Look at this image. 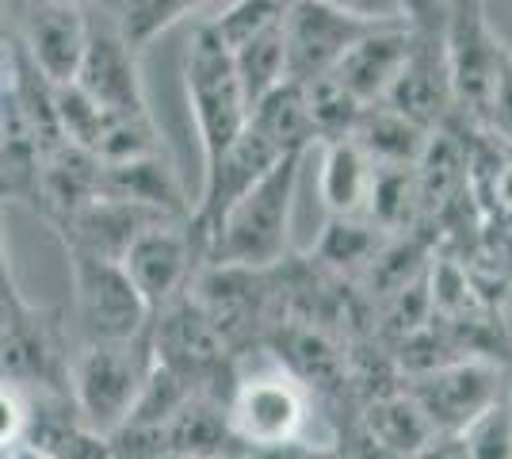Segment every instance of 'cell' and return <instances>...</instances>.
I'll return each instance as SVG.
<instances>
[{
	"mask_svg": "<svg viewBox=\"0 0 512 459\" xmlns=\"http://www.w3.org/2000/svg\"><path fill=\"white\" fill-rule=\"evenodd\" d=\"M73 4H81V0H73Z\"/></svg>",
	"mask_w": 512,
	"mask_h": 459,
	"instance_id": "cell-32",
	"label": "cell"
},
{
	"mask_svg": "<svg viewBox=\"0 0 512 459\" xmlns=\"http://www.w3.org/2000/svg\"><path fill=\"white\" fill-rule=\"evenodd\" d=\"M375 165L352 138L321 142V176L318 192L329 219H363L367 196H371Z\"/></svg>",
	"mask_w": 512,
	"mask_h": 459,
	"instance_id": "cell-13",
	"label": "cell"
},
{
	"mask_svg": "<svg viewBox=\"0 0 512 459\" xmlns=\"http://www.w3.org/2000/svg\"><path fill=\"white\" fill-rule=\"evenodd\" d=\"M490 199L501 215L512 219V157L509 161H497L490 169Z\"/></svg>",
	"mask_w": 512,
	"mask_h": 459,
	"instance_id": "cell-26",
	"label": "cell"
},
{
	"mask_svg": "<svg viewBox=\"0 0 512 459\" xmlns=\"http://www.w3.org/2000/svg\"><path fill=\"white\" fill-rule=\"evenodd\" d=\"M199 4L203 0H123V23H119V31L138 50V46L150 43L153 35H161L165 27L184 20Z\"/></svg>",
	"mask_w": 512,
	"mask_h": 459,
	"instance_id": "cell-23",
	"label": "cell"
},
{
	"mask_svg": "<svg viewBox=\"0 0 512 459\" xmlns=\"http://www.w3.org/2000/svg\"><path fill=\"white\" fill-rule=\"evenodd\" d=\"M184 92H188V108L199 134V150H203V169H211L249 123V104L237 81L234 54L211 27V20L199 23L188 39Z\"/></svg>",
	"mask_w": 512,
	"mask_h": 459,
	"instance_id": "cell-3",
	"label": "cell"
},
{
	"mask_svg": "<svg viewBox=\"0 0 512 459\" xmlns=\"http://www.w3.org/2000/svg\"><path fill=\"white\" fill-rule=\"evenodd\" d=\"M413 459H470V452L459 433H436Z\"/></svg>",
	"mask_w": 512,
	"mask_h": 459,
	"instance_id": "cell-27",
	"label": "cell"
},
{
	"mask_svg": "<svg viewBox=\"0 0 512 459\" xmlns=\"http://www.w3.org/2000/svg\"><path fill=\"white\" fill-rule=\"evenodd\" d=\"M249 127L260 138H268L279 153H306L318 146L310 115H306V100H302V85L283 81L264 100H256L249 108Z\"/></svg>",
	"mask_w": 512,
	"mask_h": 459,
	"instance_id": "cell-15",
	"label": "cell"
},
{
	"mask_svg": "<svg viewBox=\"0 0 512 459\" xmlns=\"http://www.w3.org/2000/svg\"><path fill=\"white\" fill-rule=\"evenodd\" d=\"M230 54H234L237 81H241L249 108L256 100H264L276 85H283V35H279V27L230 46Z\"/></svg>",
	"mask_w": 512,
	"mask_h": 459,
	"instance_id": "cell-18",
	"label": "cell"
},
{
	"mask_svg": "<svg viewBox=\"0 0 512 459\" xmlns=\"http://www.w3.org/2000/svg\"><path fill=\"white\" fill-rule=\"evenodd\" d=\"M88 31H92V23H88L85 8L73 0H35L27 8L23 46H27L31 69L43 77V85H73L88 50Z\"/></svg>",
	"mask_w": 512,
	"mask_h": 459,
	"instance_id": "cell-11",
	"label": "cell"
},
{
	"mask_svg": "<svg viewBox=\"0 0 512 459\" xmlns=\"http://www.w3.org/2000/svg\"><path fill=\"white\" fill-rule=\"evenodd\" d=\"M406 394L417 402L432 433H463L474 417L505 394V375L490 360L467 356L417 372Z\"/></svg>",
	"mask_w": 512,
	"mask_h": 459,
	"instance_id": "cell-6",
	"label": "cell"
},
{
	"mask_svg": "<svg viewBox=\"0 0 512 459\" xmlns=\"http://www.w3.org/2000/svg\"><path fill=\"white\" fill-rule=\"evenodd\" d=\"M383 241H379V230L367 219H329L325 234L318 241V257L333 268H344V264H371L379 257Z\"/></svg>",
	"mask_w": 512,
	"mask_h": 459,
	"instance_id": "cell-20",
	"label": "cell"
},
{
	"mask_svg": "<svg viewBox=\"0 0 512 459\" xmlns=\"http://www.w3.org/2000/svg\"><path fill=\"white\" fill-rule=\"evenodd\" d=\"M306 459H344L341 452H333V448H314V444H310V456Z\"/></svg>",
	"mask_w": 512,
	"mask_h": 459,
	"instance_id": "cell-29",
	"label": "cell"
},
{
	"mask_svg": "<svg viewBox=\"0 0 512 459\" xmlns=\"http://www.w3.org/2000/svg\"><path fill=\"white\" fill-rule=\"evenodd\" d=\"M150 372V333L138 341H85L69 364V406L77 421L111 440L134 414Z\"/></svg>",
	"mask_w": 512,
	"mask_h": 459,
	"instance_id": "cell-2",
	"label": "cell"
},
{
	"mask_svg": "<svg viewBox=\"0 0 512 459\" xmlns=\"http://www.w3.org/2000/svg\"><path fill=\"white\" fill-rule=\"evenodd\" d=\"M153 364L172 372L184 387L203 383L226 360V341L218 337L211 318L199 310L192 295H180L176 303L157 310L150 322Z\"/></svg>",
	"mask_w": 512,
	"mask_h": 459,
	"instance_id": "cell-9",
	"label": "cell"
},
{
	"mask_svg": "<svg viewBox=\"0 0 512 459\" xmlns=\"http://www.w3.org/2000/svg\"><path fill=\"white\" fill-rule=\"evenodd\" d=\"M31 429V398L23 394L20 383L0 379V459L27 444Z\"/></svg>",
	"mask_w": 512,
	"mask_h": 459,
	"instance_id": "cell-24",
	"label": "cell"
},
{
	"mask_svg": "<svg viewBox=\"0 0 512 459\" xmlns=\"http://www.w3.org/2000/svg\"><path fill=\"white\" fill-rule=\"evenodd\" d=\"M306 153L279 157L268 173L256 180L241 199L230 203V211L207 238L214 264L264 272L287 257L291 249V215H295V192Z\"/></svg>",
	"mask_w": 512,
	"mask_h": 459,
	"instance_id": "cell-1",
	"label": "cell"
},
{
	"mask_svg": "<svg viewBox=\"0 0 512 459\" xmlns=\"http://www.w3.org/2000/svg\"><path fill=\"white\" fill-rule=\"evenodd\" d=\"M425 127H417L413 119L398 115L386 104H375L360 115L356 131H352V142L367 153V161L375 169H413L421 161V153L428 146Z\"/></svg>",
	"mask_w": 512,
	"mask_h": 459,
	"instance_id": "cell-14",
	"label": "cell"
},
{
	"mask_svg": "<svg viewBox=\"0 0 512 459\" xmlns=\"http://www.w3.org/2000/svg\"><path fill=\"white\" fill-rule=\"evenodd\" d=\"M363 437H371L379 448L394 452V456L413 459L436 433H432V425L425 421V414L417 410V402L406 391H398V394H383V398H375L367 406V414H363Z\"/></svg>",
	"mask_w": 512,
	"mask_h": 459,
	"instance_id": "cell-16",
	"label": "cell"
},
{
	"mask_svg": "<svg viewBox=\"0 0 512 459\" xmlns=\"http://www.w3.org/2000/svg\"><path fill=\"white\" fill-rule=\"evenodd\" d=\"M333 8H341L344 16L363 23H402V8L398 0H325Z\"/></svg>",
	"mask_w": 512,
	"mask_h": 459,
	"instance_id": "cell-25",
	"label": "cell"
},
{
	"mask_svg": "<svg viewBox=\"0 0 512 459\" xmlns=\"http://www.w3.org/2000/svg\"><path fill=\"white\" fill-rule=\"evenodd\" d=\"M417 215H421L417 173L413 169H375L363 219L371 222L379 234H398V230L413 226Z\"/></svg>",
	"mask_w": 512,
	"mask_h": 459,
	"instance_id": "cell-17",
	"label": "cell"
},
{
	"mask_svg": "<svg viewBox=\"0 0 512 459\" xmlns=\"http://www.w3.org/2000/svg\"><path fill=\"white\" fill-rule=\"evenodd\" d=\"M153 459H199V456H184V452H161V456H153Z\"/></svg>",
	"mask_w": 512,
	"mask_h": 459,
	"instance_id": "cell-31",
	"label": "cell"
},
{
	"mask_svg": "<svg viewBox=\"0 0 512 459\" xmlns=\"http://www.w3.org/2000/svg\"><path fill=\"white\" fill-rule=\"evenodd\" d=\"M226 417H230L234 440L249 452L302 444L306 421H310L306 383L283 360H272L268 368L237 375L226 402Z\"/></svg>",
	"mask_w": 512,
	"mask_h": 459,
	"instance_id": "cell-4",
	"label": "cell"
},
{
	"mask_svg": "<svg viewBox=\"0 0 512 459\" xmlns=\"http://www.w3.org/2000/svg\"><path fill=\"white\" fill-rule=\"evenodd\" d=\"M459 437L470 459H512V391L501 394L490 410H482Z\"/></svg>",
	"mask_w": 512,
	"mask_h": 459,
	"instance_id": "cell-22",
	"label": "cell"
},
{
	"mask_svg": "<svg viewBox=\"0 0 512 459\" xmlns=\"http://www.w3.org/2000/svg\"><path fill=\"white\" fill-rule=\"evenodd\" d=\"M218 459H253V452L237 444V448H230V452H222V456H218Z\"/></svg>",
	"mask_w": 512,
	"mask_h": 459,
	"instance_id": "cell-30",
	"label": "cell"
},
{
	"mask_svg": "<svg viewBox=\"0 0 512 459\" xmlns=\"http://www.w3.org/2000/svg\"><path fill=\"white\" fill-rule=\"evenodd\" d=\"M127 280L150 306V314L176 303L192 276V230L184 219H161L146 226L119 257Z\"/></svg>",
	"mask_w": 512,
	"mask_h": 459,
	"instance_id": "cell-8",
	"label": "cell"
},
{
	"mask_svg": "<svg viewBox=\"0 0 512 459\" xmlns=\"http://www.w3.org/2000/svg\"><path fill=\"white\" fill-rule=\"evenodd\" d=\"M409 43H413V35L406 23H379L337 62L333 77L360 108H375L386 100V92L394 88L398 73L406 66Z\"/></svg>",
	"mask_w": 512,
	"mask_h": 459,
	"instance_id": "cell-12",
	"label": "cell"
},
{
	"mask_svg": "<svg viewBox=\"0 0 512 459\" xmlns=\"http://www.w3.org/2000/svg\"><path fill=\"white\" fill-rule=\"evenodd\" d=\"M302 100H306V115H310V127H314L318 146L321 142H337V138H352L360 115L367 111L344 92V85L333 73H325L318 81L302 85Z\"/></svg>",
	"mask_w": 512,
	"mask_h": 459,
	"instance_id": "cell-19",
	"label": "cell"
},
{
	"mask_svg": "<svg viewBox=\"0 0 512 459\" xmlns=\"http://www.w3.org/2000/svg\"><path fill=\"white\" fill-rule=\"evenodd\" d=\"M295 0H234L230 8H222L211 20V27L222 35L226 46H237L245 39H253L260 31L283 27V16L291 12Z\"/></svg>",
	"mask_w": 512,
	"mask_h": 459,
	"instance_id": "cell-21",
	"label": "cell"
},
{
	"mask_svg": "<svg viewBox=\"0 0 512 459\" xmlns=\"http://www.w3.org/2000/svg\"><path fill=\"white\" fill-rule=\"evenodd\" d=\"M4 459H46V456L39 452V448H31V444H20L16 452H8Z\"/></svg>",
	"mask_w": 512,
	"mask_h": 459,
	"instance_id": "cell-28",
	"label": "cell"
},
{
	"mask_svg": "<svg viewBox=\"0 0 512 459\" xmlns=\"http://www.w3.org/2000/svg\"><path fill=\"white\" fill-rule=\"evenodd\" d=\"M379 23H363L344 16L341 8L325 0H295L291 12L283 16V81L310 85L325 73H333L337 62L363 35Z\"/></svg>",
	"mask_w": 512,
	"mask_h": 459,
	"instance_id": "cell-5",
	"label": "cell"
},
{
	"mask_svg": "<svg viewBox=\"0 0 512 459\" xmlns=\"http://www.w3.org/2000/svg\"><path fill=\"white\" fill-rule=\"evenodd\" d=\"M73 85L81 88L104 115H130V119L150 115L142 77H138V50L123 39L119 27H96L92 23L88 50L81 58Z\"/></svg>",
	"mask_w": 512,
	"mask_h": 459,
	"instance_id": "cell-10",
	"label": "cell"
},
{
	"mask_svg": "<svg viewBox=\"0 0 512 459\" xmlns=\"http://www.w3.org/2000/svg\"><path fill=\"white\" fill-rule=\"evenodd\" d=\"M73 287L88 341H138L150 333V306L142 303L119 261L73 253Z\"/></svg>",
	"mask_w": 512,
	"mask_h": 459,
	"instance_id": "cell-7",
	"label": "cell"
}]
</instances>
